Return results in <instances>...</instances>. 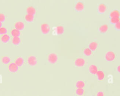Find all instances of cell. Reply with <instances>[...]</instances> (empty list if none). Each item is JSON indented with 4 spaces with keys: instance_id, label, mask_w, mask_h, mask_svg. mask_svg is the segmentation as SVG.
<instances>
[{
    "instance_id": "cell-28",
    "label": "cell",
    "mask_w": 120,
    "mask_h": 96,
    "mask_svg": "<svg viewBox=\"0 0 120 96\" xmlns=\"http://www.w3.org/2000/svg\"><path fill=\"white\" fill-rule=\"evenodd\" d=\"M5 19V17L4 14L0 13V22H1L4 21Z\"/></svg>"
},
{
    "instance_id": "cell-15",
    "label": "cell",
    "mask_w": 120,
    "mask_h": 96,
    "mask_svg": "<svg viewBox=\"0 0 120 96\" xmlns=\"http://www.w3.org/2000/svg\"><path fill=\"white\" fill-rule=\"evenodd\" d=\"M11 34L14 37H18L20 34V32L19 30L16 29H14L12 30Z\"/></svg>"
},
{
    "instance_id": "cell-31",
    "label": "cell",
    "mask_w": 120,
    "mask_h": 96,
    "mask_svg": "<svg viewBox=\"0 0 120 96\" xmlns=\"http://www.w3.org/2000/svg\"><path fill=\"white\" fill-rule=\"evenodd\" d=\"M117 69H118V71L120 73V66H118V67L117 68Z\"/></svg>"
},
{
    "instance_id": "cell-24",
    "label": "cell",
    "mask_w": 120,
    "mask_h": 96,
    "mask_svg": "<svg viewBox=\"0 0 120 96\" xmlns=\"http://www.w3.org/2000/svg\"><path fill=\"white\" fill-rule=\"evenodd\" d=\"M2 62L4 63V64H8L10 62V59L9 57L7 56L4 57L2 58Z\"/></svg>"
},
{
    "instance_id": "cell-17",
    "label": "cell",
    "mask_w": 120,
    "mask_h": 96,
    "mask_svg": "<svg viewBox=\"0 0 120 96\" xmlns=\"http://www.w3.org/2000/svg\"><path fill=\"white\" fill-rule=\"evenodd\" d=\"M108 29V26L106 24H104L102 25L100 28H99V30L100 31L104 33Z\"/></svg>"
},
{
    "instance_id": "cell-1",
    "label": "cell",
    "mask_w": 120,
    "mask_h": 96,
    "mask_svg": "<svg viewBox=\"0 0 120 96\" xmlns=\"http://www.w3.org/2000/svg\"><path fill=\"white\" fill-rule=\"evenodd\" d=\"M41 29L42 32L44 34H47L50 31L49 26L46 23H44L42 24L41 26Z\"/></svg>"
},
{
    "instance_id": "cell-18",
    "label": "cell",
    "mask_w": 120,
    "mask_h": 96,
    "mask_svg": "<svg viewBox=\"0 0 120 96\" xmlns=\"http://www.w3.org/2000/svg\"><path fill=\"white\" fill-rule=\"evenodd\" d=\"M9 36L7 34H5L4 35H3L2 37H1V41L4 42V43H7L8 41V40H9Z\"/></svg>"
},
{
    "instance_id": "cell-12",
    "label": "cell",
    "mask_w": 120,
    "mask_h": 96,
    "mask_svg": "<svg viewBox=\"0 0 120 96\" xmlns=\"http://www.w3.org/2000/svg\"><path fill=\"white\" fill-rule=\"evenodd\" d=\"M23 63V59L22 58H21V57H19V58H18L16 60H15V64L17 66H21L22 65Z\"/></svg>"
},
{
    "instance_id": "cell-11",
    "label": "cell",
    "mask_w": 120,
    "mask_h": 96,
    "mask_svg": "<svg viewBox=\"0 0 120 96\" xmlns=\"http://www.w3.org/2000/svg\"><path fill=\"white\" fill-rule=\"evenodd\" d=\"M97 46H98V44L96 42H91L89 44V49L90 50L94 51L97 48Z\"/></svg>"
},
{
    "instance_id": "cell-25",
    "label": "cell",
    "mask_w": 120,
    "mask_h": 96,
    "mask_svg": "<svg viewBox=\"0 0 120 96\" xmlns=\"http://www.w3.org/2000/svg\"><path fill=\"white\" fill-rule=\"evenodd\" d=\"M111 22L113 23H116L120 22V18L119 17H112L111 19Z\"/></svg>"
},
{
    "instance_id": "cell-29",
    "label": "cell",
    "mask_w": 120,
    "mask_h": 96,
    "mask_svg": "<svg viewBox=\"0 0 120 96\" xmlns=\"http://www.w3.org/2000/svg\"><path fill=\"white\" fill-rule=\"evenodd\" d=\"M115 27L117 29L120 30V22H119L115 24Z\"/></svg>"
},
{
    "instance_id": "cell-2",
    "label": "cell",
    "mask_w": 120,
    "mask_h": 96,
    "mask_svg": "<svg viewBox=\"0 0 120 96\" xmlns=\"http://www.w3.org/2000/svg\"><path fill=\"white\" fill-rule=\"evenodd\" d=\"M115 58V54L112 52H108L105 55V59L108 61H112Z\"/></svg>"
},
{
    "instance_id": "cell-19",
    "label": "cell",
    "mask_w": 120,
    "mask_h": 96,
    "mask_svg": "<svg viewBox=\"0 0 120 96\" xmlns=\"http://www.w3.org/2000/svg\"><path fill=\"white\" fill-rule=\"evenodd\" d=\"M76 86L78 88H82L84 86V83L82 81H78L76 83Z\"/></svg>"
},
{
    "instance_id": "cell-8",
    "label": "cell",
    "mask_w": 120,
    "mask_h": 96,
    "mask_svg": "<svg viewBox=\"0 0 120 96\" xmlns=\"http://www.w3.org/2000/svg\"><path fill=\"white\" fill-rule=\"evenodd\" d=\"M89 71L92 74H96L98 71L97 67L95 65H92L89 67Z\"/></svg>"
},
{
    "instance_id": "cell-7",
    "label": "cell",
    "mask_w": 120,
    "mask_h": 96,
    "mask_svg": "<svg viewBox=\"0 0 120 96\" xmlns=\"http://www.w3.org/2000/svg\"><path fill=\"white\" fill-rule=\"evenodd\" d=\"M15 27L16 30H22L24 27V25L23 22H17L15 24Z\"/></svg>"
},
{
    "instance_id": "cell-21",
    "label": "cell",
    "mask_w": 120,
    "mask_h": 96,
    "mask_svg": "<svg viewBox=\"0 0 120 96\" xmlns=\"http://www.w3.org/2000/svg\"><path fill=\"white\" fill-rule=\"evenodd\" d=\"M12 42L14 44H18L20 42V39L19 37H14L13 39Z\"/></svg>"
},
{
    "instance_id": "cell-13",
    "label": "cell",
    "mask_w": 120,
    "mask_h": 96,
    "mask_svg": "<svg viewBox=\"0 0 120 96\" xmlns=\"http://www.w3.org/2000/svg\"><path fill=\"white\" fill-rule=\"evenodd\" d=\"M96 74L97 75L98 79L99 80H101L103 79V78H104V76H105L103 72H102V71H97V72L96 73Z\"/></svg>"
},
{
    "instance_id": "cell-3",
    "label": "cell",
    "mask_w": 120,
    "mask_h": 96,
    "mask_svg": "<svg viewBox=\"0 0 120 96\" xmlns=\"http://www.w3.org/2000/svg\"><path fill=\"white\" fill-rule=\"evenodd\" d=\"M57 60V56L54 53H51L48 56V60L52 63H54Z\"/></svg>"
},
{
    "instance_id": "cell-9",
    "label": "cell",
    "mask_w": 120,
    "mask_h": 96,
    "mask_svg": "<svg viewBox=\"0 0 120 96\" xmlns=\"http://www.w3.org/2000/svg\"><path fill=\"white\" fill-rule=\"evenodd\" d=\"M27 12L28 15H33L35 14L36 10H35V9L33 7H30L27 8Z\"/></svg>"
},
{
    "instance_id": "cell-26",
    "label": "cell",
    "mask_w": 120,
    "mask_h": 96,
    "mask_svg": "<svg viewBox=\"0 0 120 96\" xmlns=\"http://www.w3.org/2000/svg\"><path fill=\"white\" fill-rule=\"evenodd\" d=\"M84 53L87 56H90L91 54V51L89 48H86L84 50Z\"/></svg>"
},
{
    "instance_id": "cell-30",
    "label": "cell",
    "mask_w": 120,
    "mask_h": 96,
    "mask_svg": "<svg viewBox=\"0 0 120 96\" xmlns=\"http://www.w3.org/2000/svg\"><path fill=\"white\" fill-rule=\"evenodd\" d=\"M97 96H104V93L101 91L98 92L97 95Z\"/></svg>"
},
{
    "instance_id": "cell-27",
    "label": "cell",
    "mask_w": 120,
    "mask_h": 96,
    "mask_svg": "<svg viewBox=\"0 0 120 96\" xmlns=\"http://www.w3.org/2000/svg\"><path fill=\"white\" fill-rule=\"evenodd\" d=\"M7 29L4 27H2L0 28V34H5L7 33Z\"/></svg>"
},
{
    "instance_id": "cell-14",
    "label": "cell",
    "mask_w": 120,
    "mask_h": 96,
    "mask_svg": "<svg viewBox=\"0 0 120 96\" xmlns=\"http://www.w3.org/2000/svg\"><path fill=\"white\" fill-rule=\"evenodd\" d=\"M110 16L112 17H119L120 16V13L118 10H114L110 13Z\"/></svg>"
},
{
    "instance_id": "cell-10",
    "label": "cell",
    "mask_w": 120,
    "mask_h": 96,
    "mask_svg": "<svg viewBox=\"0 0 120 96\" xmlns=\"http://www.w3.org/2000/svg\"><path fill=\"white\" fill-rule=\"evenodd\" d=\"M83 4L81 2H78L75 6V9L78 11L82 10L83 8Z\"/></svg>"
},
{
    "instance_id": "cell-4",
    "label": "cell",
    "mask_w": 120,
    "mask_h": 96,
    "mask_svg": "<svg viewBox=\"0 0 120 96\" xmlns=\"http://www.w3.org/2000/svg\"><path fill=\"white\" fill-rule=\"evenodd\" d=\"M28 63L31 66H34L37 63V59L34 56H30L28 59Z\"/></svg>"
},
{
    "instance_id": "cell-20",
    "label": "cell",
    "mask_w": 120,
    "mask_h": 96,
    "mask_svg": "<svg viewBox=\"0 0 120 96\" xmlns=\"http://www.w3.org/2000/svg\"><path fill=\"white\" fill-rule=\"evenodd\" d=\"M64 32V29L62 26H59L57 27V32L58 34H61Z\"/></svg>"
},
{
    "instance_id": "cell-23",
    "label": "cell",
    "mask_w": 120,
    "mask_h": 96,
    "mask_svg": "<svg viewBox=\"0 0 120 96\" xmlns=\"http://www.w3.org/2000/svg\"><path fill=\"white\" fill-rule=\"evenodd\" d=\"M84 92V90L82 88H78L76 90V93L79 96H82L83 95Z\"/></svg>"
},
{
    "instance_id": "cell-22",
    "label": "cell",
    "mask_w": 120,
    "mask_h": 96,
    "mask_svg": "<svg viewBox=\"0 0 120 96\" xmlns=\"http://www.w3.org/2000/svg\"><path fill=\"white\" fill-rule=\"evenodd\" d=\"M33 19H34V16L32 15L27 14L25 16V19L28 22H31L33 21Z\"/></svg>"
},
{
    "instance_id": "cell-16",
    "label": "cell",
    "mask_w": 120,
    "mask_h": 96,
    "mask_svg": "<svg viewBox=\"0 0 120 96\" xmlns=\"http://www.w3.org/2000/svg\"><path fill=\"white\" fill-rule=\"evenodd\" d=\"M106 9L105 5L104 4H101L98 6V10L100 13L104 12Z\"/></svg>"
},
{
    "instance_id": "cell-32",
    "label": "cell",
    "mask_w": 120,
    "mask_h": 96,
    "mask_svg": "<svg viewBox=\"0 0 120 96\" xmlns=\"http://www.w3.org/2000/svg\"><path fill=\"white\" fill-rule=\"evenodd\" d=\"M1 25H2V23H1V22H0V28H1Z\"/></svg>"
},
{
    "instance_id": "cell-6",
    "label": "cell",
    "mask_w": 120,
    "mask_h": 96,
    "mask_svg": "<svg viewBox=\"0 0 120 96\" xmlns=\"http://www.w3.org/2000/svg\"><path fill=\"white\" fill-rule=\"evenodd\" d=\"M8 69L12 72H15L18 70V66L15 63H12L9 65Z\"/></svg>"
},
{
    "instance_id": "cell-5",
    "label": "cell",
    "mask_w": 120,
    "mask_h": 96,
    "mask_svg": "<svg viewBox=\"0 0 120 96\" xmlns=\"http://www.w3.org/2000/svg\"><path fill=\"white\" fill-rule=\"evenodd\" d=\"M85 63L84 60L82 58H78L75 61V64L76 66H83Z\"/></svg>"
}]
</instances>
